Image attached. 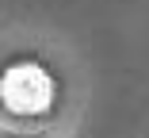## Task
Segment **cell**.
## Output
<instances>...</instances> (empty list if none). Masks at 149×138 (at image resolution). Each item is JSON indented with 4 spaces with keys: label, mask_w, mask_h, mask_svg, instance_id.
I'll use <instances>...</instances> for the list:
<instances>
[{
    "label": "cell",
    "mask_w": 149,
    "mask_h": 138,
    "mask_svg": "<svg viewBox=\"0 0 149 138\" xmlns=\"http://www.w3.org/2000/svg\"><path fill=\"white\" fill-rule=\"evenodd\" d=\"M0 96H4L15 111H38V107L50 104V77L35 65H19L4 77L0 85Z\"/></svg>",
    "instance_id": "obj_1"
}]
</instances>
